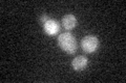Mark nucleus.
<instances>
[{
  "mask_svg": "<svg viewBox=\"0 0 126 83\" xmlns=\"http://www.w3.org/2000/svg\"><path fill=\"white\" fill-rule=\"evenodd\" d=\"M77 25V19L74 15L68 14L62 18V26L66 30H72Z\"/></svg>",
  "mask_w": 126,
  "mask_h": 83,
  "instance_id": "obj_5",
  "label": "nucleus"
},
{
  "mask_svg": "<svg viewBox=\"0 0 126 83\" xmlns=\"http://www.w3.org/2000/svg\"><path fill=\"white\" fill-rule=\"evenodd\" d=\"M88 65V59L83 55H79V56L75 57L72 61V68L79 72V71H83Z\"/></svg>",
  "mask_w": 126,
  "mask_h": 83,
  "instance_id": "obj_4",
  "label": "nucleus"
},
{
  "mask_svg": "<svg viewBox=\"0 0 126 83\" xmlns=\"http://www.w3.org/2000/svg\"><path fill=\"white\" fill-rule=\"evenodd\" d=\"M43 29H44V32L47 35L53 37V35H56L60 31V24L56 20L49 19L43 24Z\"/></svg>",
  "mask_w": 126,
  "mask_h": 83,
  "instance_id": "obj_3",
  "label": "nucleus"
},
{
  "mask_svg": "<svg viewBox=\"0 0 126 83\" xmlns=\"http://www.w3.org/2000/svg\"><path fill=\"white\" fill-rule=\"evenodd\" d=\"M39 19H40V22L42 23V24H44V23L47 21V20H49V19H48V16H47L46 14L41 15V16H40V18H39Z\"/></svg>",
  "mask_w": 126,
  "mask_h": 83,
  "instance_id": "obj_6",
  "label": "nucleus"
},
{
  "mask_svg": "<svg viewBox=\"0 0 126 83\" xmlns=\"http://www.w3.org/2000/svg\"><path fill=\"white\" fill-rule=\"evenodd\" d=\"M81 48L85 53H94L99 48V38L94 35H86L81 41Z\"/></svg>",
  "mask_w": 126,
  "mask_h": 83,
  "instance_id": "obj_2",
  "label": "nucleus"
},
{
  "mask_svg": "<svg viewBox=\"0 0 126 83\" xmlns=\"http://www.w3.org/2000/svg\"><path fill=\"white\" fill-rule=\"evenodd\" d=\"M58 45L61 48V50H63L67 54H74L78 48L76 37L69 32H63L59 34Z\"/></svg>",
  "mask_w": 126,
  "mask_h": 83,
  "instance_id": "obj_1",
  "label": "nucleus"
}]
</instances>
